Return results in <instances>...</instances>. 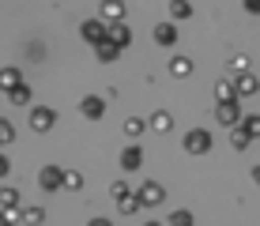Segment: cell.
Here are the masks:
<instances>
[{"instance_id": "cell-1", "label": "cell", "mask_w": 260, "mask_h": 226, "mask_svg": "<svg viewBox=\"0 0 260 226\" xmlns=\"http://www.w3.org/2000/svg\"><path fill=\"white\" fill-rule=\"evenodd\" d=\"M215 121L238 128V124H241V98H234V102H219V106H215Z\"/></svg>"}, {"instance_id": "cell-2", "label": "cell", "mask_w": 260, "mask_h": 226, "mask_svg": "<svg viewBox=\"0 0 260 226\" xmlns=\"http://www.w3.org/2000/svg\"><path fill=\"white\" fill-rule=\"evenodd\" d=\"M185 151H189V155H208L211 151V132H204V128L185 132Z\"/></svg>"}, {"instance_id": "cell-3", "label": "cell", "mask_w": 260, "mask_h": 226, "mask_svg": "<svg viewBox=\"0 0 260 226\" xmlns=\"http://www.w3.org/2000/svg\"><path fill=\"white\" fill-rule=\"evenodd\" d=\"M38 185L46 188V192H60V188H64V170L60 166H42L38 170Z\"/></svg>"}, {"instance_id": "cell-4", "label": "cell", "mask_w": 260, "mask_h": 226, "mask_svg": "<svg viewBox=\"0 0 260 226\" xmlns=\"http://www.w3.org/2000/svg\"><path fill=\"white\" fill-rule=\"evenodd\" d=\"M162 200H166V188L158 185V181H143L140 185V204L143 207H158Z\"/></svg>"}, {"instance_id": "cell-5", "label": "cell", "mask_w": 260, "mask_h": 226, "mask_svg": "<svg viewBox=\"0 0 260 226\" xmlns=\"http://www.w3.org/2000/svg\"><path fill=\"white\" fill-rule=\"evenodd\" d=\"M79 34H83V42H91V45H98V42L110 38V30H106V19H83Z\"/></svg>"}, {"instance_id": "cell-6", "label": "cell", "mask_w": 260, "mask_h": 226, "mask_svg": "<svg viewBox=\"0 0 260 226\" xmlns=\"http://www.w3.org/2000/svg\"><path fill=\"white\" fill-rule=\"evenodd\" d=\"M53 121H57V113H53L49 106H30V128L34 132H49Z\"/></svg>"}, {"instance_id": "cell-7", "label": "cell", "mask_w": 260, "mask_h": 226, "mask_svg": "<svg viewBox=\"0 0 260 226\" xmlns=\"http://www.w3.org/2000/svg\"><path fill=\"white\" fill-rule=\"evenodd\" d=\"M234 83H238V98H253L256 90H260V79L253 76V72H238Z\"/></svg>"}, {"instance_id": "cell-8", "label": "cell", "mask_w": 260, "mask_h": 226, "mask_svg": "<svg viewBox=\"0 0 260 226\" xmlns=\"http://www.w3.org/2000/svg\"><path fill=\"white\" fill-rule=\"evenodd\" d=\"M102 19L106 23H124V0H102Z\"/></svg>"}, {"instance_id": "cell-9", "label": "cell", "mask_w": 260, "mask_h": 226, "mask_svg": "<svg viewBox=\"0 0 260 226\" xmlns=\"http://www.w3.org/2000/svg\"><path fill=\"white\" fill-rule=\"evenodd\" d=\"M79 113H83V117H91V121H98V117L106 113V102H102L98 94H87L83 102H79Z\"/></svg>"}, {"instance_id": "cell-10", "label": "cell", "mask_w": 260, "mask_h": 226, "mask_svg": "<svg viewBox=\"0 0 260 226\" xmlns=\"http://www.w3.org/2000/svg\"><path fill=\"white\" fill-rule=\"evenodd\" d=\"M121 166H124V170H140V166H143V151L136 147V143L121 151Z\"/></svg>"}, {"instance_id": "cell-11", "label": "cell", "mask_w": 260, "mask_h": 226, "mask_svg": "<svg viewBox=\"0 0 260 226\" xmlns=\"http://www.w3.org/2000/svg\"><path fill=\"white\" fill-rule=\"evenodd\" d=\"M155 42L170 49V45L177 42V26H174V23H158V26H155Z\"/></svg>"}, {"instance_id": "cell-12", "label": "cell", "mask_w": 260, "mask_h": 226, "mask_svg": "<svg viewBox=\"0 0 260 226\" xmlns=\"http://www.w3.org/2000/svg\"><path fill=\"white\" fill-rule=\"evenodd\" d=\"M215 98H219V102H234L238 98V83L234 79H219V83H215Z\"/></svg>"}, {"instance_id": "cell-13", "label": "cell", "mask_w": 260, "mask_h": 226, "mask_svg": "<svg viewBox=\"0 0 260 226\" xmlns=\"http://www.w3.org/2000/svg\"><path fill=\"white\" fill-rule=\"evenodd\" d=\"M19 83H23V72L19 68H4V72H0V90H4V94H8V90H15Z\"/></svg>"}, {"instance_id": "cell-14", "label": "cell", "mask_w": 260, "mask_h": 226, "mask_svg": "<svg viewBox=\"0 0 260 226\" xmlns=\"http://www.w3.org/2000/svg\"><path fill=\"white\" fill-rule=\"evenodd\" d=\"M117 53H121V42H113V38H106V42L94 45V57H98V60H113Z\"/></svg>"}, {"instance_id": "cell-15", "label": "cell", "mask_w": 260, "mask_h": 226, "mask_svg": "<svg viewBox=\"0 0 260 226\" xmlns=\"http://www.w3.org/2000/svg\"><path fill=\"white\" fill-rule=\"evenodd\" d=\"M189 15H192V4H189V0H170V19H174V23H185Z\"/></svg>"}, {"instance_id": "cell-16", "label": "cell", "mask_w": 260, "mask_h": 226, "mask_svg": "<svg viewBox=\"0 0 260 226\" xmlns=\"http://www.w3.org/2000/svg\"><path fill=\"white\" fill-rule=\"evenodd\" d=\"M117 207H121L124 215H136L140 207H143V204H140V192H132V188H128L124 196H117Z\"/></svg>"}, {"instance_id": "cell-17", "label": "cell", "mask_w": 260, "mask_h": 226, "mask_svg": "<svg viewBox=\"0 0 260 226\" xmlns=\"http://www.w3.org/2000/svg\"><path fill=\"white\" fill-rule=\"evenodd\" d=\"M151 132H170V124H174V117H170L166 110H158V113H151Z\"/></svg>"}, {"instance_id": "cell-18", "label": "cell", "mask_w": 260, "mask_h": 226, "mask_svg": "<svg viewBox=\"0 0 260 226\" xmlns=\"http://www.w3.org/2000/svg\"><path fill=\"white\" fill-rule=\"evenodd\" d=\"M170 72H174L177 79L192 76V60H189V57H174V60H170Z\"/></svg>"}, {"instance_id": "cell-19", "label": "cell", "mask_w": 260, "mask_h": 226, "mask_svg": "<svg viewBox=\"0 0 260 226\" xmlns=\"http://www.w3.org/2000/svg\"><path fill=\"white\" fill-rule=\"evenodd\" d=\"M166 226H196V222H192V211H185V207H177V211H170Z\"/></svg>"}, {"instance_id": "cell-20", "label": "cell", "mask_w": 260, "mask_h": 226, "mask_svg": "<svg viewBox=\"0 0 260 226\" xmlns=\"http://www.w3.org/2000/svg\"><path fill=\"white\" fill-rule=\"evenodd\" d=\"M143 128H151V124L140 121V117H128V121H124V136H132V140H136V136H143Z\"/></svg>"}, {"instance_id": "cell-21", "label": "cell", "mask_w": 260, "mask_h": 226, "mask_svg": "<svg viewBox=\"0 0 260 226\" xmlns=\"http://www.w3.org/2000/svg\"><path fill=\"white\" fill-rule=\"evenodd\" d=\"M8 98H12V106H26V102H30V87L19 83L15 90H8Z\"/></svg>"}, {"instance_id": "cell-22", "label": "cell", "mask_w": 260, "mask_h": 226, "mask_svg": "<svg viewBox=\"0 0 260 226\" xmlns=\"http://www.w3.org/2000/svg\"><path fill=\"white\" fill-rule=\"evenodd\" d=\"M241 128H245V136H249V140H256V136H260V117H256V113L241 117Z\"/></svg>"}, {"instance_id": "cell-23", "label": "cell", "mask_w": 260, "mask_h": 226, "mask_svg": "<svg viewBox=\"0 0 260 226\" xmlns=\"http://www.w3.org/2000/svg\"><path fill=\"white\" fill-rule=\"evenodd\" d=\"M110 38H113V42H121V49H124V45H132V30H128L124 23H117V26L110 30Z\"/></svg>"}, {"instance_id": "cell-24", "label": "cell", "mask_w": 260, "mask_h": 226, "mask_svg": "<svg viewBox=\"0 0 260 226\" xmlns=\"http://www.w3.org/2000/svg\"><path fill=\"white\" fill-rule=\"evenodd\" d=\"M19 219H23V211H19V207H4V211H0V226H15Z\"/></svg>"}, {"instance_id": "cell-25", "label": "cell", "mask_w": 260, "mask_h": 226, "mask_svg": "<svg viewBox=\"0 0 260 226\" xmlns=\"http://www.w3.org/2000/svg\"><path fill=\"white\" fill-rule=\"evenodd\" d=\"M0 204L4 207H19V188H0Z\"/></svg>"}, {"instance_id": "cell-26", "label": "cell", "mask_w": 260, "mask_h": 226, "mask_svg": "<svg viewBox=\"0 0 260 226\" xmlns=\"http://www.w3.org/2000/svg\"><path fill=\"white\" fill-rule=\"evenodd\" d=\"M12 140H15V128H12V121H4V117H0V147H8Z\"/></svg>"}, {"instance_id": "cell-27", "label": "cell", "mask_w": 260, "mask_h": 226, "mask_svg": "<svg viewBox=\"0 0 260 226\" xmlns=\"http://www.w3.org/2000/svg\"><path fill=\"white\" fill-rule=\"evenodd\" d=\"M79 185H83V174H79V170H64V188H72V192H76Z\"/></svg>"}, {"instance_id": "cell-28", "label": "cell", "mask_w": 260, "mask_h": 226, "mask_svg": "<svg viewBox=\"0 0 260 226\" xmlns=\"http://www.w3.org/2000/svg\"><path fill=\"white\" fill-rule=\"evenodd\" d=\"M230 143H234L238 151H245V147H249V143H253V140H249V136H245V128H241V124H238V128H234V136H230Z\"/></svg>"}, {"instance_id": "cell-29", "label": "cell", "mask_w": 260, "mask_h": 226, "mask_svg": "<svg viewBox=\"0 0 260 226\" xmlns=\"http://www.w3.org/2000/svg\"><path fill=\"white\" fill-rule=\"evenodd\" d=\"M42 219H46V211H42V207H26V211H23V222H30V226H38Z\"/></svg>"}, {"instance_id": "cell-30", "label": "cell", "mask_w": 260, "mask_h": 226, "mask_svg": "<svg viewBox=\"0 0 260 226\" xmlns=\"http://www.w3.org/2000/svg\"><path fill=\"white\" fill-rule=\"evenodd\" d=\"M8 170H12V162H8V155L0 151V177H8Z\"/></svg>"}, {"instance_id": "cell-31", "label": "cell", "mask_w": 260, "mask_h": 226, "mask_svg": "<svg viewBox=\"0 0 260 226\" xmlns=\"http://www.w3.org/2000/svg\"><path fill=\"white\" fill-rule=\"evenodd\" d=\"M110 192H113V200H117V196H124V192H128V185H124V181H117V185H113Z\"/></svg>"}, {"instance_id": "cell-32", "label": "cell", "mask_w": 260, "mask_h": 226, "mask_svg": "<svg viewBox=\"0 0 260 226\" xmlns=\"http://www.w3.org/2000/svg\"><path fill=\"white\" fill-rule=\"evenodd\" d=\"M245 12L249 15H260V0H245Z\"/></svg>"}, {"instance_id": "cell-33", "label": "cell", "mask_w": 260, "mask_h": 226, "mask_svg": "<svg viewBox=\"0 0 260 226\" xmlns=\"http://www.w3.org/2000/svg\"><path fill=\"white\" fill-rule=\"evenodd\" d=\"M87 226H113V222H110V219H91Z\"/></svg>"}, {"instance_id": "cell-34", "label": "cell", "mask_w": 260, "mask_h": 226, "mask_svg": "<svg viewBox=\"0 0 260 226\" xmlns=\"http://www.w3.org/2000/svg\"><path fill=\"white\" fill-rule=\"evenodd\" d=\"M253 181H256V185H260V162H256V166H253Z\"/></svg>"}, {"instance_id": "cell-35", "label": "cell", "mask_w": 260, "mask_h": 226, "mask_svg": "<svg viewBox=\"0 0 260 226\" xmlns=\"http://www.w3.org/2000/svg\"><path fill=\"white\" fill-rule=\"evenodd\" d=\"M143 226H166V222H143Z\"/></svg>"}]
</instances>
